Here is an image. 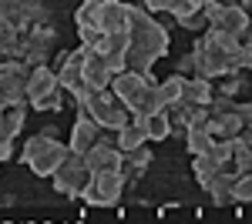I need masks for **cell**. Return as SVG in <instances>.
Segmentation results:
<instances>
[{"mask_svg": "<svg viewBox=\"0 0 252 224\" xmlns=\"http://www.w3.org/2000/svg\"><path fill=\"white\" fill-rule=\"evenodd\" d=\"M165 54H168V30L148 17V10L128 3V67L148 74L152 64Z\"/></svg>", "mask_w": 252, "mask_h": 224, "instance_id": "cell-1", "label": "cell"}, {"mask_svg": "<svg viewBox=\"0 0 252 224\" xmlns=\"http://www.w3.org/2000/svg\"><path fill=\"white\" fill-rule=\"evenodd\" d=\"M78 117H91L94 124H101L104 131H121L128 121H135L131 111L121 104L115 97L111 87H104V91H94L84 104H78Z\"/></svg>", "mask_w": 252, "mask_h": 224, "instance_id": "cell-2", "label": "cell"}, {"mask_svg": "<svg viewBox=\"0 0 252 224\" xmlns=\"http://www.w3.org/2000/svg\"><path fill=\"white\" fill-rule=\"evenodd\" d=\"M67 144H61L54 134H34V137H27V144H24V154H20V161L24 164H31L34 174L40 177H51L54 168H58L61 161H64V154H67Z\"/></svg>", "mask_w": 252, "mask_h": 224, "instance_id": "cell-3", "label": "cell"}, {"mask_svg": "<svg viewBox=\"0 0 252 224\" xmlns=\"http://www.w3.org/2000/svg\"><path fill=\"white\" fill-rule=\"evenodd\" d=\"M51 177H54V187H58L61 194H67V198H81V191H84L88 181H91V168L84 164V154L67 150L64 161L54 168Z\"/></svg>", "mask_w": 252, "mask_h": 224, "instance_id": "cell-4", "label": "cell"}, {"mask_svg": "<svg viewBox=\"0 0 252 224\" xmlns=\"http://www.w3.org/2000/svg\"><path fill=\"white\" fill-rule=\"evenodd\" d=\"M121 187H125L121 171H101V174H91L88 187L81 191V201L91 207H111L121 198Z\"/></svg>", "mask_w": 252, "mask_h": 224, "instance_id": "cell-5", "label": "cell"}, {"mask_svg": "<svg viewBox=\"0 0 252 224\" xmlns=\"http://www.w3.org/2000/svg\"><path fill=\"white\" fill-rule=\"evenodd\" d=\"M84 164L91 168V174H101V171H121V164H125V150L101 137L94 148L84 154Z\"/></svg>", "mask_w": 252, "mask_h": 224, "instance_id": "cell-6", "label": "cell"}, {"mask_svg": "<svg viewBox=\"0 0 252 224\" xmlns=\"http://www.w3.org/2000/svg\"><path fill=\"white\" fill-rule=\"evenodd\" d=\"M94 50L104 54L108 60V67L121 74V71H128V30H115V34H104V40L97 44Z\"/></svg>", "mask_w": 252, "mask_h": 224, "instance_id": "cell-7", "label": "cell"}, {"mask_svg": "<svg viewBox=\"0 0 252 224\" xmlns=\"http://www.w3.org/2000/svg\"><path fill=\"white\" fill-rule=\"evenodd\" d=\"M111 77H115V71L108 67L104 54L84 47V84L94 87V91H104V87H111Z\"/></svg>", "mask_w": 252, "mask_h": 224, "instance_id": "cell-8", "label": "cell"}, {"mask_svg": "<svg viewBox=\"0 0 252 224\" xmlns=\"http://www.w3.org/2000/svg\"><path fill=\"white\" fill-rule=\"evenodd\" d=\"M58 84L64 87V91H78L81 84H84V47H78V50H67V57H64V64L58 67Z\"/></svg>", "mask_w": 252, "mask_h": 224, "instance_id": "cell-9", "label": "cell"}, {"mask_svg": "<svg viewBox=\"0 0 252 224\" xmlns=\"http://www.w3.org/2000/svg\"><path fill=\"white\" fill-rule=\"evenodd\" d=\"M97 27H101L104 34L128 30V3H125V0H101V10H97Z\"/></svg>", "mask_w": 252, "mask_h": 224, "instance_id": "cell-10", "label": "cell"}, {"mask_svg": "<svg viewBox=\"0 0 252 224\" xmlns=\"http://www.w3.org/2000/svg\"><path fill=\"white\" fill-rule=\"evenodd\" d=\"M101 137H104V127H101V124H94L91 117H78V124H74V131H71V144H67V148L74 150V154H88Z\"/></svg>", "mask_w": 252, "mask_h": 224, "instance_id": "cell-11", "label": "cell"}, {"mask_svg": "<svg viewBox=\"0 0 252 224\" xmlns=\"http://www.w3.org/2000/svg\"><path fill=\"white\" fill-rule=\"evenodd\" d=\"M212 80L209 77H185V91H182V104L189 107H209L212 104Z\"/></svg>", "mask_w": 252, "mask_h": 224, "instance_id": "cell-12", "label": "cell"}, {"mask_svg": "<svg viewBox=\"0 0 252 224\" xmlns=\"http://www.w3.org/2000/svg\"><path fill=\"white\" fill-rule=\"evenodd\" d=\"M246 24H249V10H242L239 3H232V7H222V10H219V17L212 20L215 30H225V34H232V37H242Z\"/></svg>", "mask_w": 252, "mask_h": 224, "instance_id": "cell-13", "label": "cell"}, {"mask_svg": "<svg viewBox=\"0 0 252 224\" xmlns=\"http://www.w3.org/2000/svg\"><path fill=\"white\" fill-rule=\"evenodd\" d=\"M54 87H61L58 71H51L47 64H37V67L27 74V100H34V97H40V94H47V91H54Z\"/></svg>", "mask_w": 252, "mask_h": 224, "instance_id": "cell-14", "label": "cell"}, {"mask_svg": "<svg viewBox=\"0 0 252 224\" xmlns=\"http://www.w3.org/2000/svg\"><path fill=\"white\" fill-rule=\"evenodd\" d=\"M232 184H235V174H232V171H219L212 181L205 184V191L212 194L215 204H229V201H235V198H232Z\"/></svg>", "mask_w": 252, "mask_h": 224, "instance_id": "cell-15", "label": "cell"}, {"mask_svg": "<svg viewBox=\"0 0 252 224\" xmlns=\"http://www.w3.org/2000/svg\"><path fill=\"white\" fill-rule=\"evenodd\" d=\"M182 91H185V77L172 74L158 84V97H161V107H178L182 104Z\"/></svg>", "mask_w": 252, "mask_h": 224, "instance_id": "cell-16", "label": "cell"}, {"mask_svg": "<svg viewBox=\"0 0 252 224\" xmlns=\"http://www.w3.org/2000/svg\"><path fill=\"white\" fill-rule=\"evenodd\" d=\"M141 127L148 134V141H165L172 134V117L165 111H155V114H148V117H141Z\"/></svg>", "mask_w": 252, "mask_h": 224, "instance_id": "cell-17", "label": "cell"}, {"mask_svg": "<svg viewBox=\"0 0 252 224\" xmlns=\"http://www.w3.org/2000/svg\"><path fill=\"white\" fill-rule=\"evenodd\" d=\"M115 144L121 150H135V148H141V144H148V134H145V127H141V121H128V124L118 131Z\"/></svg>", "mask_w": 252, "mask_h": 224, "instance_id": "cell-18", "label": "cell"}, {"mask_svg": "<svg viewBox=\"0 0 252 224\" xmlns=\"http://www.w3.org/2000/svg\"><path fill=\"white\" fill-rule=\"evenodd\" d=\"M0 131L7 134V137H17L24 131V104L3 107V114H0Z\"/></svg>", "mask_w": 252, "mask_h": 224, "instance_id": "cell-19", "label": "cell"}, {"mask_svg": "<svg viewBox=\"0 0 252 224\" xmlns=\"http://www.w3.org/2000/svg\"><path fill=\"white\" fill-rule=\"evenodd\" d=\"M192 171H195V177H198V184L205 187L209 181H212L219 171H225L219 161H215L212 154H195V161H192Z\"/></svg>", "mask_w": 252, "mask_h": 224, "instance_id": "cell-20", "label": "cell"}, {"mask_svg": "<svg viewBox=\"0 0 252 224\" xmlns=\"http://www.w3.org/2000/svg\"><path fill=\"white\" fill-rule=\"evenodd\" d=\"M229 168H232V174H246V171H252V150L239 141V137H232V157H229Z\"/></svg>", "mask_w": 252, "mask_h": 224, "instance_id": "cell-21", "label": "cell"}, {"mask_svg": "<svg viewBox=\"0 0 252 224\" xmlns=\"http://www.w3.org/2000/svg\"><path fill=\"white\" fill-rule=\"evenodd\" d=\"M185 144H189V154H205V150L212 148V134H209V127H189L185 131Z\"/></svg>", "mask_w": 252, "mask_h": 224, "instance_id": "cell-22", "label": "cell"}, {"mask_svg": "<svg viewBox=\"0 0 252 224\" xmlns=\"http://www.w3.org/2000/svg\"><path fill=\"white\" fill-rule=\"evenodd\" d=\"M202 3H205V0H165V10H168L175 20H185L189 14L202 10Z\"/></svg>", "mask_w": 252, "mask_h": 224, "instance_id": "cell-23", "label": "cell"}, {"mask_svg": "<svg viewBox=\"0 0 252 224\" xmlns=\"http://www.w3.org/2000/svg\"><path fill=\"white\" fill-rule=\"evenodd\" d=\"M31 107H34V111H54V114H58L61 107H64V100H61V87H54V91L34 97V100H31Z\"/></svg>", "mask_w": 252, "mask_h": 224, "instance_id": "cell-24", "label": "cell"}, {"mask_svg": "<svg viewBox=\"0 0 252 224\" xmlns=\"http://www.w3.org/2000/svg\"><path fill=\"white\" fill-rule=\"evenodd\" d=\"M232 198L235 201H252V171H246V174H235V184H232Z\"/></svg>", "mask_w": 252, "mask_h": 224, "instance_id": "cell-25", "label": "cell"}, {"mask_svg": "<svg viewBox=\"0 0 252 224\" xmlns=\"http://www.w3.org/2000/svg\"><path fill=\"white\" fill-rule=\"evenodd\" d=\"M97 10H101V0H84V3L78 7V14H74V20H78V27L97 24Z\"/></svg>", "mask_w": 252, "mask_h": 224, "instance_id": "cell-26", "label": "cell"}, {"mask_svg": "<svg viewBox=\"0 0 252 224\" xmlns=\"http://www.w3.org/2000/svg\"><path fill=\"white\" fill-rule=\"evenodd\" d=\"M78 34H81V47H88V50H94L97 44L104 40V30H101L97 24H88V27H78Z\"/></svg>", "mask_w": 252, "mask_h": 224, "instance_id": "cell-27", "label": "cell"}, {"mask_svg": "<svg viewBox=\"0 0 252 224\" xmlns=\"http://www.w3.org/2000/svg\"><path fill=\"white\" fill-rule=\"evenodd\" d=\"M242 91H246V77L239 74V71H229L225 80H222V94L225 97H235V94H242Z\"/></svg>", "mask_w": 252, "mask_h": 224, "instance_id": "cell-28", "label": "cell"}, {"mask_svg": "<svg viewBox=\"0 0 252 224\" xmlns=\"http://www.w3.org/2000/svg\"><path fill=\"white\" fill-rule=\"evenodd\" d=\"M185 30H202V27H209V17H205V10H195V14H189L185 20H178Z\"/></svg>", "mask_w": 252, "mask_h": 224, "instance_id": "cell-29", "label": "cell"}, {"mask_svg": "<svg viewBox=\"0 0 252 224\" xmlns=\"http://www.w3.org/2000/svg\"><path fill=\"white\" fill-rule=\"evenodd\" d=\"M235 67H239V71H252V44H239V50H235Z\"/></svg>", "mask_w": 252, "mask_h": 224, "instance_id": "cell-30", "label": "cell"}, {"mask_svg": "<svg viewBox=\"0 0 252 224\" xmlns=\"http://www.w3.org/2000/svg\"><path fill=\"white\" fill-rule=\"evenodd\" d=\"M178 74H182V77H185V74H189V77H195V74H198V64H195V54H185L182 60H178Z\"/></svg>", "mask_w": 252, "mask_h": 224, "instance_id": "cell-31", "label": "cell"}, {"mask_svg": "<svg viewBox=\"0 0 252 224\" xmlns=\"http://www.w3.org/2000/svg\"><path fill=\"white\" fill-rule=\"evenodd\" d=\"M10 154H14V137H7V134L0 131V164H3Z\"/></svg>", "mask_w": 252, "mask_h": 224, "instance_id": "cell-32", "label": "cell"}, {"mask_svg": "<svg viewBox=\"0 0 252 224\" xmlns=\"http://www.w3.org/2000/svg\"><path fill=\"white\" fill-rule=\"evenodd\" d=\"M235 111H239V117H242V124L252 127V100L249 104H235Z\"/></svg>", "mask_w": 252, "mask_h": 224, "instance_id": "cell-33", "label": "cell"}, {"mask_svg": "<svg viewBox=\"0 0 252 224\" xmlns=\"http://www.w3.org/2000/svg\"><path fill=\"white\" fill-rule=\"evenodd\" d=\"M141 3H145V10H152V14L165 10V0H141Z\"/></svg>", "mask_w": 252, "mask_h": 224, "instance_id": "cell-34", "label": "cell"}, {"mask_svg": "<svg viewBox=\"0 0 252 224\" xmlns=\"http://www.w3.org/2000/svg\"><path fill=\"white\" fill-rule=\"evenodd\" d=\"M239 141L246 144V148L252 150V127H242V134H239Z\"/></svg>", "mask_w": 252, "mask_h": 224, "instance_id": "cell-35", "label": "cell"}, {"mask_svg": "<svg viewBox=\"0 0 252 224\" xmlns=\"http://www.w3.org/2000/svg\"><path fill=\"white\" fill-rule=\"evenodd\" d=\"M239 44H252V17H249V24H246V30H242V37H239Z\"/></svg>", "mask_w": 252, "mask_h": 224, "instance_id": "cell-36", "label": "cell"}, {"mask_svg": "<svg viewBox=\"0 0 252 224\" xmlns=\"http://www.w3.org/2000/svg\"><path fill=\"white\" fill-rule=\"evenodd\" d=\"M239 7H242V10H252V0H239Z\"/></svg>", "mask_w": 252, "mask_h": 224, "instance_id": "cell-37", "label": "cell"}, {"mask_svg": "<svg viewBox=\"0 0 252 224\" xmlns=\"http://www.w3.org/2000/svg\"><path fill=\"white\" fill-rule=\"evenodd\" d=\"M0 114H3V107H0Z\"/></svg>", "mask_w": 252, "mask_h": 224, "instance_id": "cell-38", "label": "cell"}]
</instances>
